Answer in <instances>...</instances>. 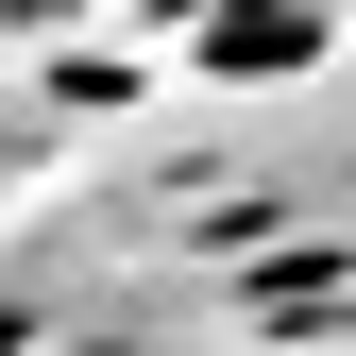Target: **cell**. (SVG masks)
<instances>
[{"mask_svg": "<svg viewBox=\"0 0 356 356\" xmlns=\"http://www.w3.org/2000/svg\"><path fill=\"white\" fill-rule=\"evenodd\" d=\"M187 51H204L220 85H254V68H305V51H323V0H204V17H187Z\"/></svg>", "mask_w": 356, "mask_h": 356, "instance_id": "obj_1", "label": "cell"}]
</instances>
